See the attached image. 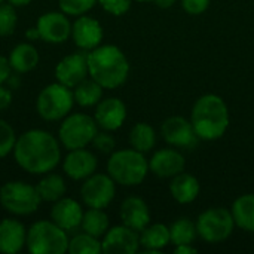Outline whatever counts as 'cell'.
<instances>
[{"instance_id":"cell-17","label":"cell","mask_w":254,"mask_h":254,"mask_svg":"<svg viewBox=\"0 0 254 254\" xmlns=\"http://www.w3.org/2000/svg\"><path fill=\"white\" fill-rule=\"evenodd\" d=\"M127 115L128 112L125 103L118 97H109L103 98L95 106L94 119L100 129L113 132L125 124Z\"/></svg>"},{"instance_id":"cell-12","label":"cell","mask_w":254,"mask_h":254,"mask_svg":"<svg viewBox=\"0 0 254 254\" xmlns=\"http://www.w3.org/2000/svg\"><path fill=\"white\" fill-rule=\"evenodd\" d=\"M164 140L179 149H192L198 144L199 137L195 132V128L190 119L183 116H170L164 121L161 127Z\"/></svg>"},{"instance_id":"cell-31","label":"cell","mask_w":254,"mask_h":254,"mask_svg":"<svg viewBox=\"0 0 254 254\" xmlns=\"http://www.w3.org/2000/svg\"><path fill=\"white\" fill-rule=\"evenodd\" d=\"M70 254H100L103 253L101 241L97 237H92L86 232L76 234L68 241V250Z\"/></svg>"},{"instance_id":"cell-43","label":"cell","mask_w":254,"mask_h":254,"mask_svg":"<svg viewBox=\"0 0 254 254\" xmlns=\"http://www.w3.org/2000/svg\"><path fill=\"white\" fill-rule=\"evenodd\" d=\"M4 1L10 3V4L15 6V7H25V6H28L33 0H4Z\"/></svg>"},{"instance_id":"cell-15","label":"cell","mask_w":254,"mask_h":254,"mask_svg":"<svg viewBox=\"0 0 254 254\" xmlns=\"http://www.w3.org/2000/svg\"><path fill=\"white\" fill-rule=\"evenodd\" d=\"M103 253L107 254H134L138 252L140 232L125 226L118 225L109 228L101 240Z\"/></svg>"},{"instance_id":"cell-25","label":"cell","mask_w":254,"mask_h":254,"mask_svg":"<svg viewBox=\"0 0 254 254\" xmlns=\"http://www.w3.org/2000/svg\"><path fill=\"white\" fill-rule=\"evenodd\" d=\"M37 193L42 199V202H51L61 199L67 193V183L64 177L58 173H46L42 176V179L36 183Z\"/></svg>"},{"instance_id":"cell-10","label":"cell","mask_w":254,"mask_h":254,"mask_svg":"<svg viewBox=\"0 0 254 254\" xmlns=\"http://www.w3.org/2000/svg\"><path fill=\"white\" fill-rule=\"evenodd\" d=\"M116 183L104 173H94L83 180L80 186L82 204L88 208H103L106 210L115 199Z\"/></svg>"},{"instance_id":"cell-23","label":"cell","mask_w":254,"mask_h":254,"mask_svg":"<svg viewBox=\"0 0 254 254\" xmlns=\"http://www.w3.org/2000/svg\"><path fill=\"white\" fill-rule=\"evenodd\" d=\"M201 192L199 180L189 174V173H180L171 179L170 183V193L173 199L179 204H190L193 202Z\"/></svg>"},{"instance_id":"cell-27","label":"cell","mask_w":254,"mask_h":254,"mask_svg":"<svg viewBox=\"0 0 254 254\" xmlns=\"http://www.w3.org/2000/svg\"><path fill=\"white\" fill-rule=\"evenodd\" d=\"M104 88L91 77H86L73 88L74 103L80 107H94L103 100Z\"/></svg>"},{"instance_id":"cell-39","label":"cell","mask_w":254,"mask_h":254,"mask_svg":"<svg viewBox=\"0 0 254 254\" xmlns=\"http://www.w3.org/2000/svg\"><path fill=\"white\" fill-rule=\"evenodd\" d=\"M10 71H12V68L7 61V57L0 55V85L7 82V79L10 77Z\"/></svg>"},{"instance_id":"cell-44","label":"cell","mask_w":254,"mask_h":254,"mask_svg":"<svg viewBox=\"0 0 254 254\" xmlns=\"http://www.w3.org/2000/svg\"><path fill=\"white\" fill-rule=\"evenodd\" d=\"M135 1H141V3H144V1H153V0H135Z\"/></svg>"},{"instance_id":"cell-45","label":"cell","mask_w":254,"mask_h":254,"mask_svg":"<svg viewBox=\"0 0 254 254\" xmlns=\"http://www.w3.org/2000/svg\"><path fill=\"white\" fill-rule=\"evenodd\" d=\"M3 1H4V0H0V4H1V3H3Z\"/></svg>"},{"instance_id":"cell-2","label":"cell","mask_w":254,"mask_h":254,"mask_svg":"<svg viewBox=\"0 0 254 254\" xmlns=\"http://www.w3.org/2000/svg\"><path fill=\"white\" fill-rule=\"evenodd\" d=\"M88 71L104 89H116L129 76V61L116 45H100L88 52Z\"/></svg>"},{"instance_id":"cell-32","label":"cell","mask_w":254,"mask_h":254,"mask_svg":"<svg viewBox=\"0 0 254 254\" xmlns=\"http://www.w3.org/2000/svg\"><path fill=\"white\" fill-rule=\"evenodd\" d=\"M18 25V13L16 7L10 3L0 4V37H7L15 33Z\"/></svg>"},{"instance_id":"cell-41","label":"cell","mask_w":254,"mask_h":254,"mask_svg":"<svg viewBox=\"0 0 254 254\" xmlns=\"http://www.w3.org/2000/svg\"><path fill=\"white\" fill-rule=\"evenodd\" d=\"M25 39L28 40V42H36V40H40V33H39V30H37V27L34 25V27H28L27 30H25Z\"/></svg>"},{"instance_id":"cell-34","label":"cell","mask_w":254,"mask_h":254,"mask_svg":"<svg viewBox=\"0 0 254 254\" xmlns=\"http://www.w3.org/2000/svg\"><path fill=\"white\" fill-rule=\"evenodd\" d=\"M98 0H58L60 10L68 16H80L88 13Z\"/></svg>"},{"instance_id":"cell-14","label":"cell","mask_w":254,"mask_h":254,"mask_svg":"<svg viewBox=\"0 0 254 254\" xmlns=\"http://www.w3.org/2000/svg\"><path fill=\"white\" fill-rule=\"evenodd\" d=\"M104 37V30L101 22L89 15L76 16L71 24V40L80 51L89 52L101 45Z\"/></svg>"},{"instance_id":"cell-30","label":"cell","mask_w":254,"mask_h":254,"mask_svg":"<svg viewBox=\"0 0 254 254\" xmlns=\"http://www.w3.org/2000/svg\"><path fill=\"white\" fill-rule=\"evenodd\" d=\"M170 234H171V244L174 247L182 244H193V241L198 237L196 222L190 220L189 217H179L170 226Z\"/></svg>"},{"instance_id":"cell-35","label":"cell","mask_w":254,"mask_h":254,"mask_svg":"<svg viewBox=\"0 0 254 254\" xmlns=\"http://www.w3.org/2000/svg\"><path fill=\"white\" fill-rule=\"evenodd\" d=\"M92 147L95 150H98L100 153H104V155H110L115 152V147H116V140L113 138V135L110 134V131H98L97 135L94 137L92 140Z\"/></svg>"},{"instance_id":"cell-8","label":"cell","mask_w":254,"mask_h":254,"mask_svg":"<svg viewBox=\"0 0 254 254\" xmlns=\"http://www.w3.org/2000/svg\"><path fill=\"white\" fill-rule=\"evenodd\" d=\"M98 125L94 116L76 112L68 113L58 127V140L67 150L88 147L98 132Z\"/></svg>"},{"instance_id":"cell-37","label":"cell","mask_w":254,"mask_h":254,"mask_svg":"<svg viewBox=\"0 0 254 254\" xmlns=\"http://www.w3.org/2000/svg\"><path fill=\"white\" fill-rule=\"evenodd\" d=\"M211 0H180L182 7L189 15H201L210 7Z\"/></svg>"},{"instance_id":"cell-9","label":"cell","mask_w":254,"mask_h":254,"mask_svg":"<svg viewBox=\"0 0 254 254\" xmlns=\"http://www.w3.org/2000/svg\"><path fill=\"white\" fill-rule=\"evenodd\" d=\"M235 228V220L231 210L225 207H211L202 211L196 219L198 237L205 243L219 244L226 241Z\"/></svg>"},{"instance_id":"cell-26","label":"cell","mask_w":254,"mask_h":254,"mask_svg":"<svg viewBox=\"0 0 254 254\" xmlns=\"http://www.w3.org/2000/svg\"><path fill=\"white\" fill-rule=\"evenodd\" d=\"M231 213L234 216L235 226L247 232H254V193L238 196L231 207Z\"/></svg>"},{"instance_id":"cell-36","label":"cell","mask_w":254,"mask_h":254,"mask_svg":"<svg viewBox=\"0 0 254 254\" xmlns=\"http://www.w3.org/2000/svg\"><path fill=\"white\" fill-rule=\"evenodd\" d=\"M98 4L101 9L113 16H122L125 15L132 4V0H98Z\"/></svg>"},{"instance_id":"cell-5","label":"cell","mask_w":254,"mask_h":254,"mask_svg":"<svg viewBox=\"0 0 254 254\" xmlns=\"http://www.w3.org/2000/svg\"><path fill=\"white\" fill-rule=\"evenodd\" d=\"M68 232L49 220H37L27 228L25 249L30 254H64L68 250Z\"/></svg>"},{"instance_id":"cell-20","label":"cell","mask_w":254,"mask_h":254,"mask_svg":"<svg viewBox=\"0 0 254 254\" xmlns=\"http://www.w3.org/2000/svg\"><path fill=\"white\" fill-rule=\"evenodd\" d=\"M119 217L122 225L141 232L150 223V210L147 202L140 196H128L119 207Z\"/></svg>"},{"instance_id":"cell-1","label":"cell","mask_w":254,"mask_h":254,"mask_svg":"<svg viewBox=\"0 0 254 254\" xmlns=\"http://www.w3.org/2000/svg\"><path fill=\"white\" fill-rule=\"evenodd\" d=\"M61 147L58 137L49 131L33 128L18 135L12 155L18 167L25 173L43 176L61 164Z\"/></svg>"},{"instance_id":"cell-42","label":"cell","mask_w":254,"mask_h":254,"mask_svg":"<svg viewBox=\"0 0 254 254\" xmlns=\"http://www.w3.org/2000/svg\"><path fill=\"white\" fill-rule=\"evenodd\" d=\"M153 1L159 9H170L176 4L177 0H153Z\"/></svg>"},{"instance_id":"cell-19","label":"cell","mask_w":254,"mask_h":254,"mask_svg":"<svg viewBox=\"0 0 254 254\" xmlns=\"http://www.w3.org/2000/svg\"><path fill=\"white\" fill-rule=\"evenodd\" d=\"M186 168V159L182 152L174 147L159 149L149 159V170L156 177L173 179L174 176L183 173Z\"/></svg>"},{"instance_id":"cell-6","label":"cell","mask_w":254,"mask_h":254,"mask_svg":"<svg viewBox=\"0 0 254 254\" xmlns=\"http://www.w3.org/2000/svg\"><path fill=\"white\" fill-rule=\"evenodd\" d=\"M42 204L36 185L22 180H10L0 186V205L15 217L34 214Z\"/></svg>"},{"instance_id":"cell-16","label":"cell","mask_w":254,"mask_h":254,"mask_svg":"<svg viewBox=\"0 0 254 254\" xmlns=\"http://www.w3.org/2000/svg\"><path fill=\"white\" fill-rule=\"evenodd\" d=\"M61 167L68 179L74 182H83L97 171L98 159L94 152L88 150L86 147L73 149L68 150V153L63 158Z\"/></svg>"},{"instance_id":"cell-24","label":"cell","mask_w":254,"mask_h":254,"mask_svg":"<svg viewBox=\"0 0 254 254\" xmlns=\"http://www.w3.org/2000/svg\"><path fill=\"white\" fill-rule=\"evenodd\" d=\"M168 244H171L170 226L164 223H149L140 232V246L147 253H158L164 250Z\"/></svg>"},{"instance_id":"cell-29","label":"cell","mask_w":254,"mask_h":254,"mask_svg":"<svg viewBox=\"0 0 254 254\" xmlns=\"http://www.w3.org/2000/svg\"><path fill=\"white\" fill-rule=\"evenodd\" d=\"M80 228L83 232H86L92 237L103 238L104 234L110 228V220L103 208H88L83 213Z\"/></svg>"},{"instance_id":"cell-22","label":"cell","mask_w":254,"mask_h":254,"mask_svg":"<svg viewBox=\"0 0 254 254\" xmlns=\"http://www.w3.org/2000/svg\"><path fill=\"white\" fill-rule=\"evenodd\" d=\"M7 61L12 71L18 74H25L34 70L40 61L37 48L31 42H21L15 45L7 54Z\"/></svg>"},{"instance_id":"cell-18","label":"cell","mask_w":254,"mask_h":254,"mask_svg":"<svg viewBox=\"0 0 254 254\" xmlns=\"http://www.w3.org/2000/svg\"><path fill=\"white\" fill-rule=\"evenodd\" d=\"M83 207L79 201L63 196L61 199L55 201L51 207L49 217L54 223H57L65 232H74L80 228L83 219Z\"/></svg>"},{"instance_id":"cell-7","label":"cell","mask_w":254,"mask_h":254,"mask_svg":"<svg viewBox=\"0 0 254 254\" xmlns=\"http://www.w3.org/2000/svg\"><path fill=\"white\" fill-rule=\"evenodd\" d=\"M74 104L73 89L55 80L39 92L36 98V112L46 122H58L71 113Z\"/></svg>"},{"instance_id":"cell-11","label":"cell","mask_w":254,"mask_h":254,"mask_svg":"<svg viewBox=\"0 0 254 254\" xmlns=\"http://www.w3.org/2000/svg\"><path fill=\"white\" fill-rule=\"evenodd\" d=\"M71 21L61 10H49L37 18L36 27L40 33V40L51 45L65 43L71 37Z\"/></svg>"},{"instance_id":"cell-13","label":"cell","mask_w":254,"mask_h":254,"mask_svg":"<svg viewBox=\"0 0 254 254\" xmlns=\"http://www.w3.org/2000/svg\"><path fill=\"white\" fill-rule=\"evenodd\" d=\"M54 74H55V80L57 82H60V83H63V85H65V86L73 89L82 80L89 77V71H88V52L80 51V52H74V54L65 55L55 65Z\"/></svg>"},{"instance_id":"cell-21","label":"cell","mask_w":254,"mask_h":254,"mask_svg":"<svg viewBox=\"0 0 254 254\" xmlns=\"http://www.w3.org/2000/svg\"><path fill=\"white\" fill-rule=\"evenodd\" d=\"M27 228L18 219L0 220V253L16 254L25 249Z\"/></svg>"},{"instance_id":"cell-38","label":"cell","mask_w":254,"mask_h":254,"mask_svg":"<svg viewBox=\"0 0 254 254\" xmlns=\"http://www.w3.org/2000/svg\"><path fill=\"white\" fill-rule=\"evenodd\" d=\"M12 98H13L12 91L7 86H4V83L0 85V112H4L6 109L10 107Z\"/></svg>"},{"instance_id":"cell-4","label":"cell","mask_w":254,"mask_h":254,"mask_svg":"<svg viewBox=\"0 0 254 254\" xmlns=\"http://www.w3.org/2000/svg\"><path fill=\"white\" fill-rule=\"evenodd\" d=\"M149 171V161L144 158V153L132 147L115 150L107 159V174L121 186L132 188L141 185Z\"/></svg>"},{"instance_id":"cell-40","label":"cell","mask_w":254,"mask_h":254,"mask_svg":"<svg viewBox=\"0 0 254 254\" xmlns=\"http://www.w3.org/2000/svg\"><path fill=\"white\" fill-rule=\"evenodd\" d=\"M174 252L177 254H193L198 252V249L193 244H182V246H176Z\"/></svg>"},{"instance_id":"cell-3","label":"cell","mask_w":254,"mask_h":254,"mask_svg":"<svg viewBox=\"0 0 254 254\" xmlns=\"http://www.w3.org/2000/svg\"><path fill=\"white\" fill-rule=\"evenodd\" d=\"M190 122L199 140L214 141L222 138L231 124L226 101L216 94H205L199 97L192 107Z\"/></svg>"},{"instance_id":"cell-28","label":"cell","mask_w":254,"mask_h":254,"mask_svg":"<svg viewBox=\"0 0 254 254\" xmlns=\"http://www.w3.org/2000/svg\"><path fill=\"white\" fill-rule=\"evenodd\" d=\"M128 140L132 149L141 153H147L156 144V131L152 125L146 122H138L131 128Z\"/></svg>"},{"instance_id":"cell-33","label":"cell","mask_w":254,"mask_h":254,"mask_svg":"<svg viewBox=\"0 0 254 254\" xmlns=\"http://www.w3.org/2000/svg\"><path fill=\"white\" fill-rule=\"evenodd\" d=\"M16 138H18V135H16L13 127L7 121L0 119V159L6 158L7 155H10L13 152Z\"/></svg>"}]
</instances>
